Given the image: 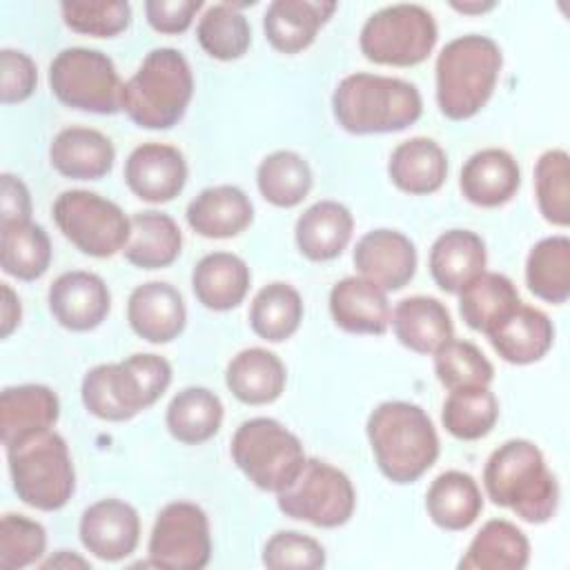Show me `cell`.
<instances>
[{
	"mask_svg": "<svg viewBox=\"0 0 570 570\" xmlns=\"http://www.w3.org/2000/svg\"><path fill=\"white\" fill-rule=\"evenodd\" d=\"M365 432L379 470L392 483H414L439 459L436 428L416 403H379L367 416Z\"/></svg>",
	"mask_w": 570,
	"mask_h": 570,
	"instance_id": "cell-1",
	"label": "cell"
},
{
	"mask_svg": "<svg viewBox=\"0 0 570 570\" xmlns=\"http://www.w3.org/2000/svg\"><path fill=\"white\" fill-rule=\"evenodd\" d=\"M483 488L494 505L525 523H546L559 505V485L541 450L528 439H510L485 461Z\"/></svg>",
	"mask_w": 570,
	"mask_h": 570,
	"instance_id": "cell-2",
	"label": "cell"
},
{
	"mask_svg": "<svg viewBox=\"0 0 570 570\" xmlns=\"http://www.w3.org/2000/svg\"><path fill=\"white\" fill-rule=\"evenodd\" d=\"M332 111L341 129L350 134H394L421 118L423 100L419 89L403 78L358 71L336 85Z\"/></svg>",
	"mask_w": 570,
	"mask_h": 570,
	"instance_id": "cell-3",
	"label": "cell"
},
{
	"mask_svg": "<svg viewBox=\"0 0 570 570\" xmlns=\"http://www.w3.org/2000/svg\"><path fill=\"white\" fill-rule=\"evenodd\" d=\"M503 56L499 45L479 33L450 40L436 56V105L450 120H468L476 116L499 80Z\"/></svg>",
	"mask_w": 570,
	"mask_h": 570,
	"instance_id": "cell-4",
	"label": "cell"
},
{
	"mask_svg": "<svg viewBox=\"0 0 570 570\" xmlns=\"http://www.w3.org/2000/svg\"><path fill=\"white\" fill-rule=\"evenodd\" d=\"M171 383V365L158 354H131L91 367L80 385L82 405L102 421H129L151 407Z\"/></svg>",
	"mask_w": 570,
	"mask_h": 570,
	"instance_id": "cell-5",
	"label": "cell"
},
{
	"mask_svg": "<svg viewBox=\"0 0 570 570\" xmlns=\"http://www.w3.org/2000/svg\"><path fill=\"white\" fill-rule=\"evenodd\" d=\"M194 96V73L174 47L151 49L122 85L120 107L142 129H171Z\"/></svg>",
	"mask_w": 570,
	"mask_h": 570,
	"instance_id": "cell-6",
	"label": "cell"
},
{
	"mask_svg": "<svg viewBox=\"0 0 570 570\" xmlns=\"http://www.w3.org/2000/svg\"><path fill=\"white\" fill-rule=\"evenodd\" d=\"M4 450L13 492L22 503L42 512L67 505L76 490V472L67 441L53 428L24 436Z\"/></svg>",
	"mask_w": 570,
	"mask_h": 570,
	"instance_id": "cell-7",
	"label": "cell"
},
{
	"mask_svg": "<svg viewBox=\"0 0 570 570\" xmlns=\"http://www.w3.org/2000/svg\"><path fill=\"white\" fill-rule=\"evenodd\" d=\"M232 459L236 468L265 492H281L305 463L301 439L281 421L254 416L243 421L232 436Z\"/></svg>",
	"mask_w": 570,
	"mask_h": 570,
	"instance_id": "cell-8",
	"label": "cell"
},
{
	"mask_svg": "<svg viewBox=\"0 0 570 570\" xmlns=\"http://www.w3.org/2000/svg\"><path fill=\"white\" fill-rule=\"evenodd\" d=\"M439 38L432 13L421 4H390L374 11L361 27V53L374 65L414 67L423 62Z\"/></svg>",
	"mask_w": 570,
	"mask_h": 570,
	"instance_id": "cell-9",
	"label": "cell"
},
{
	"mask_svg": "<svg viewBox=\"0 0 570 570\" xmlns=\"http://www.w3.org/2000/svg\"><path fill=\"white\" fill-rule=\"evenodd\" d=\"M51 94L67 107L100 116L118 114L122 82L114 60L87 47H67L49 65Z\"/></svg>",
	"mask_w": 570,
	"mask_h": 570,
	"instance_id": "cell-10",
	"label": "cell"
},
{
	"mask_svg": "<svg viewBox=\"0 0 570 570\" xmlns=\"http://www.w3.org/2000/svg\"><path fill=\"white\" fill-rule=\"evenodd\" d=\"M276 503L289 519L316 528H338L352 519L356 492L343 470L321 459H305L292 483L276 492Z\"/></svg>",
	"mask_w": 570,
	"mask_h": 570,
	"instance_id": "cell-11",
	"label": "cell"
},
{
	"mask_svg": "<svg viewBox=\"0 0 570 570\" xmlns=\"http://www.w3.org/2000/svg\"><path fill=\"white\" fill-rule=\"evenodd\" d=\"M51 216L62 236L94 258L122 252L131 232V220L114 200L87 189L62 191L53 200Z\"/></svg>",
	"mask_w": 570,
	"mask_h": 570,
	"instance_id": "cell-12",
	"label": "cell"
},
{
	"mask_svg": "<svg viewBox=\"0 0 570 570\" xmlns=\"http://www.w3.org/2000/svg\"><path fill=\"white\" fill-rule=\"evenodd\" d=\"M149 566L200 570L212 559V532L205 510L191 501L167 503L154 521L147 543Z\"/></svg>",
	"mask_w": 570,
	"mask_h": 570,
	"instance_id": "cell-13",
	"label": "cell"
},
{
	"mask_svg": "<svg viewBox=\"0 0 570 570\" xmlns=\"http://www.w3.org/2000/svg\"><path fill=\"white\" fill-rule=\"evenodd\" d=\"M80 543L100 561L127 559L140 541V517L120 499H100L85 508L78 523Z\"/></svg>",
	"mask_w": 570,
	"mask_h": 570,
	"instance_id": "cell-14",
	"label": "cell"
},
{
	"mask_svg": "<svg viewBox=\"0 0 570 570\" xmlns=\"http://www.w3.org/2000/svg\"><path fill=\"white\" fill-rule=\"evenodd\" d=\"M358 276L376 283L385 292L405 287L416 272V247L396 229H372L356 240L352 254Z\"/></svg>",
	"mask_w": 570,
	"mask_h": 570,
	"instance_id": "cell-15",
	"label": "cell"
},
{
	"mask_svg": "<svg viewBox=\"0 0 570 570\" xmlns=\"http://www.w3.org/2000/svg\"><path fill=\"white\" fill-rule=\"evenodd\" d=\"M51 316L71 332L96 330L109 314L111 294L107 283L94 272H65L47 294Z\"/></svg>",
	"mask_w": 570,
	"mask_h": 570,
	"instance_id": "cell-16",
	"label": "cell"
},
{
	"mask_svg": "<svg viewBox=\"0 0 570 570\" xmlns=\"http://www.w3.org/2000/svg\"><path fill=\"white\" fill-rule=\"evenodd\" d=\"M125 183L140 200L169 203L185 189V156L165 142H142L125 160Z\"/></svg>",
	"mask_w": 570,
	"mask_h": 570,
	"instance_id": "cell-17",
	"label": "cell"
},
{
	"mask_svg": "<svg viewBox=\"0 0 570 570\" xmlns=\"http://www.w3.org/2000/svg\"><path fill=\"white\" fill-rule=\"evenodd\" d=\"M127 321L142 341L160 345L180 336L187 323V307L174 285L149 281L131 289Z\"/></svg>",
	"mask_w": 570,
	"mask_h": 570,
	"instance_id": "cell-18",
	"label": "cell"
},
{
	"mask_svg": "<svg viewBox=\"0 0 570 570\" xmlns=\"http://www.w3.org/2000/svg\"><path fill=\"white\" fill-rule=\"evenodd\" d=\"M485 336L505 363L530 365L541 361L552 347L554 327L546 312L521 301Z\"/></svg>",
	"mask_w": 570,
	"mask_h": 570,
	"instance_id": "cell-19",
	"label": "cell"
},
{
	"mask_svg": "<svg viewBox=\"0 0 570 570\" xmlns=\"http://www.w3.org/2000/svg\"><path fill=\"white\" fill-rule=\"evenodd\" d=\"M330 314L350 334L381 336L390 327L387 292L363 276H345L330 292Z\"/></svg>",
	"mask_w": 570,
	"mask_h": 570,
	"instance_id": "cell-20",
	"label": "cell"
},
{
	"mask_svg": "<svg viewBox=\"0 0 570 570\" xmlns=\"http://www.w3.org/2000/svg\"><path fill=\"white\" fill-rule=\"evenodd\" d=\"M521 169L514 156L499 147L472 154L461 167L459 187L476 207H501L519 191Z\"/></svg>",
	"mask_w": 570,
	"mask_h": 570,
	"instance_id": "cell-21",
	"label": "cell"
},
{
	"mask_svg": "<svg viewBox=\"0 0 570 570\" xmlns=\"http://www.w3.org/2000/svg\"><path fill=\"white\" fill-rule=\"evenodd\" d=\"M51 167L71 180H98L116 160L111 140L91 127H65L49 145Z\"/></svg>",
	"mask_w": 570,
	"mask_h": 570,
	"instance_id": "cell-22",
	"label": "cell"
},
{
	"mask_svg": "<svg viewBox=\"0 0 570 570\" xmlns=\"http://www.w3.org/2000/svg\"><path fill=\"white\" fill-rule=\"evenodd\" d=\"M185 218L203 238H232L252 225L254 205L240 187L216 185L189 200Z\"/></svg>",
	"mask_w": 570,
	"mask_h": 570,
	"instance_id": "cell-23",
	"label": "cell"
},
{
	"mask_svg": "<svg viewBox=\"0 0 570 570\" xmlns=\"http://www.w3.org/2000/svg\"><path fill=\"white\" fill-rule=\"evenodd\" d=\"M60 416V401L56 392L40 383H24L4 387L0 394V430L2 445L51 430Z\"/></svg>",
	"mask_w": 570,
	"mask_h": 570,
	"instance_id": "cell-24",
	"label": "cell"
},
{
	"mask_svg": "<svg viewBox=\"0 0 570 570\" xmlns=\"http://www.w3.org/2000/svg\"><path fill=\"white\" fill-rule=\"evenodd\" d=\"M485 243L470 229H448L430 247V274L439 289L459 294L485 272Z\"/></svg>",
	"mask_w": 570,
	"mask_h": 570,
	"instance_id": "cell-25",
	"label": "cell"
},
{
	"mask_svg": "<svg viewBox=\"0 0 570 570\" xmlns=\"http://www.w3.org/2000/svg\"><path fill=\"white\" fill-rule=\"evenodd\" d=\"M334 11L336 2L327 0H274L263 16L265 38L281 53H298L314 42Z\"/></svg>",
	"mask_w": 570,
	"mask_h": 570,
	"instance_id": "cell-26",
	"label": "cell"
},
{
	"mask_svg": "<svg viewBox=\"0 0 570 570\" xmlns=\"http://www.w3.org/2000/svg\"><path fill=\"white\" fill-rule=\"evenodd\" d=\"M387 176L405 194H434L448 178V156L436 140L414 136L394 147L387 163Z\"/></svg>",
	"mask_w": 570,
	"mask_h": 570,
	"instance_id": "cell-27",
	"label": "cell"
},
{
	"mask_svg": "<svg viewBox=\"0 0 570 570\" xmlns=\"http://www.w3.org/2000/svg\"><path fill=\"white\" fill-rule=\"evenodd\" d=\"M352 229L354 218L345 205L336 200H318L298 216L294 238L305 258L325 263L341 256L352 238Z\"/></svg>",
	"mask_w": 570,
	"mask_h": 570,
	"instance_id": "cell-28",
	"label": "cell"
},
{
	"mask_svg": "<svg viewBox=\"0 0 570 570\" xmlns=\"http://www.w3.org/2000/svg\"><path fill=\"white\" fill-rule=\"evenodd\" d=\"M252 283L247 263L232 252L205 254L191 272V289L198 303L214 312H227L243 303Z\"/></svg>",
	"mask_w": 570,
	"mask_h": 570,
	"instance_id": "cell-29",
	"label": "cell"
},
{
	"mask_svg": "<svg viewBox=\"0 0 570 570\" xmlns=\"http://www.w3.org/2000/svg\"><path fill=\"white\" fill-rule=\"evenodd\" d=\"M390 323L399 343L416 354H434L454 336L452 316L434 296H410L399 301Z\"/></svg>",
	"mask_w": 570,
	"mask_h": 570,
	"instance_id": "cell-30",
	"label": "cell"
},
{
	"mask_svg": "<svg viewBox=\"0 0 570 570\" xmlns=\"http://www.w3.org/2000/svg\"><path fill=\"white\" fill-rule=\"evenodd\" d=\"M287 372L283 361L265 347L240 350L225 370L229 392L245 405L274 403L285 390Z\"/></svg>",
	"mask_w": 570,
	"mask_h": 570,
	"instance_id": "cell-31",
	"label": "cell"
},
{
	"mask_svg": "<svg viewBox=\"0 0 570 570\" xmlns=\"http://www.w3.org/2000/svg\"><path fill=\"white\" fill-rule=\"evenodd\" d=\"M530 563V541L508 519H490L470 541L461 570H523Z\"/></svg>",
	"mask_w": 570,
	"mask_h": 570,
	"instance_id": "cell-32",
	"label": "cell"
},
{
	"mask_svg": "<svg viewBox=\"0 0 570 570\" xmlns=\"http://www.w3.org/2000/svg\"><path fill=\"white\" fill-rule=\"evenodd\" d=\"M129 220L131 232L122 247L127 263L140 269H163L180 256L183 234L171 216L147 209L136 212Z\"/></svg>",
	"mask_w": 570,
	"mask_h": 570,
	"instance_id": "cell-33",
	"label": "cell"
},
{
	"mask_svg": "<svg viewBox=\"0 0 570 570\" xmlns=\"http://www.w3.org/2000/svg\"><path fill=\"white\" fill-rule=\"evenodd\" d=\"M428 517L443 530H468L483 510V494L474 476L461 470L441 472L425 494Z\"/></svg>",
	"mask_w": 570,
	"mask_h": 570,
	"instance_id": "cell-34",
	"label": "cell"
},
{
	"mask_svg": "<svg viewBox=\"0 0 570 570\" xmlns=\"http://www.w3.org/2000/svg\"><path fill=\"white\" fill-rule=\"evenodd\" d=\"M223 414V403L212 390L191 385L169 401L165 425L176 441L200 445L220 430Z\"/></svg>",
	"mask_w": 570,
	"mask_h": 570,
	"instance_id": "cell-35",
	"label": "cell"
},
{
	"mask_svg": "<svg viewBox=\"0 0 570 570\" xmlns=\"http://www.w3.org/2000/svg\"><path fill=\"white\" fill-rule=\"evenodd\" d=\"M0 263L18 281H36L51 265V240L33 220L0 223Z\"/></svg>",
	"mask_w": 570,
	"mask_h": 570,
	"instance_id": "cell-36",
	"label": "cell"
},
{
	"mask_svg": "<svg viewBox=\"0 0 570 570\" xmlns=\"http://www.w3.org/2000/svg\"><path fill=\"white\" fill-rule=\"evenodd\" d=\"M519 303L517 285L499 272H483L459 292L461 318L470 330L483 334H488Z\"/></svg>",
	"mask_w": 570,
	"mask_h": 570,
	"instance_id": "cell-37",
	"label": "cell"
},
{
	"mask_svg": "<svg viewBox=\"0 0 570 570\" xmlns=\"http://www.w3.org/2000/svg\"><path fill=\"white\" fill-rule=\"evenodd\" d=\"M528 289L552 305H561L570 296V240L563 234L541 238L525 258Z\"/></svg>",
	"mask_w": 570,
	"mask_h": 570,
	"instance_id": "cell-38",
	"label": "cell"
},
{
	"mask_svg": "<svg viewBox=\"0 0 570 570\" xmlns=\"http://www.w3.org/2000/svg\"><path fill=\"white\" fill-rule=\"evenodd\" d=\"M303 321L301 294L283 281L261 287L249 307V325L256 336L269 343L287 341Z\"/></svg>",
	"mask_w": 570,
	"mask_h": 570,
	"instance_id": "cell-39",
	"label": "cell"
},
{
	"mask_svg": "<svg viewBox=\"0 0 570 570\" xmlns=\"http://www.w3.org/2000/svg\"><path fill=\"white\" fill-rule=\"evenodd\" d=\"M256 185L267 203L289 209L307 198L312 189V169L301 154L278 149L261 160Z\"/></svg>",
	"mask_w": 570,
	"mask_h": 570,
	"instance_id": "cell-40",
	"label": "cell"
},
{
	"mask_svg": "<svg viewBox=\"0 0 570 570\" xmlns=\"http://www.w3.org/2000/svg\"><path fill=\"white\" fill-rule=\"evenodd\" d=\"M499 419V401L488 385L450 390L443 410V428L461 441H476L492 432Z\"/></svg>",
	"mask_w": 570,
	"mask_h": 570,
	"instance_id": "cell-41",
	"label": "cell"
},
{
	"mask_svg": "<svg viewBox=\"0 0 570 570\" xmlns=\"http://www.w3.org/2000/svg\"><path fill=\"white\" fill-rule=\"evenodd\" d=\"M238 9L240 4L234 2H220L205 9L196 27V38L207 56L229 62L247 53L252 45V27Z\"/></svg>",
	"mask_w": 570,
	"mask_h": 570,
	"instance_id": "cell-42",
	"label": "cell"
},
{
	"mask_svg": "<svg viewBox=\"0 0 570 570\" xmlns=\"http://www.w3.org/2000/svg\"><path fill=\"white\" fill-rule=\"evenodd\" d=\"M534 196L539 214L557 225L570 223V158L563 149H548L534 165Z\"/></svg>",
	"mask_w": 570,
	"mask_h": 570,
	"instance_id": "cell-43",
	"label": "cell"
},
{
	"mask_svg": "<svg viewBox=\"0 0 570 570\" xmlns=\"http://www.w3.org/2000/svg\"><path fill=\"white\" fill-rule=\"evenodd\" d=\"M434 374L448 390L490 385L494 367L470 341L450 338L434 352Z\"/></svg>",
	"mask_w": 570,
	"mask_h": 570,
	"instance_id": "cell-44",
	"label": "cell"
},
{
	"mask_svg": "<svg viewBox=\"0 0 570 570\" xmlns=\"http://www.w3.org/2000/svg\"><path fill=\"white\" fill-rule=\"evenodd\" d=\"M47 550L45 528L24 514H4L0 521V568L22 570L42 559Z\"/></svg>",
	"mask_w": 570,
	"mask_h": 570,
	"instance_id": "cell-45",
	"label": "cell"
},
{
	"mask_svg": "<svg viewBox=\"0 0 570 570\" xmlns=\"http://www.w3.org/2000/svg\"><path fill=\"white\" fill-rule=\"evenodd\" d=\"M60 13L65 24L85 36L114 38L122 33L131 22V4L122 0L114 2H62Z\"/></svg>",
	"mask_w": 570,
	"mask_h": 570,
	"instance_id": "cell-46",
	"label": "cell"
},
{
	"mask_svg": "<svg viewBox=\"0 0 570 570\" xmlns=\"http://www.w3.org/2000/svg\"><path fill=\"white\" fill-rule=\"evenodd\" d=\"M263 566L272 570H316L325 566V548L296 530H278L263 546Z\"/></svg>",
	"mask_w": 570,
	"mask_h": 570,
	"instance_id": "cell-47",
	"label": "cell"
},
{
	"mask_svg": "<svg viewBox=\"0 0 570 570\" xmlns=\"http://www.w3.org/2000/svg\"><path fill=\"white\" fill-rule=\"evenodd\" d=\"M38 85L36 62L18 49L0 51V98L4 105L24 102Z\"/></svg>",
	"mask_w": 570,
	"mask_h": 570,
	"instance_id": "cell-48",
	"label": "cell"
},
{
	"mask_svg": "<svg viewBox=\"0 0 570 570\" xmlns=\"http://www.w3.org/2000/svg\"><path fill=\"white\" fill-rule=\"evenodd\" d=\"M200 0H147L145 16L158 33H183L200 11Z\"/></svg>",
	"mask_w": 570,
	"mask_h": 570,
	"instance_id": "cell-49",
	"label": "cell"
},
{
	"mask_svg": "<svg viewBox=\"0 0 570 570\" xmlns=\"http://www.w3.org/2000/svg\"><path fill=\"white\" fill-rule=\"evenodd\" d=\"M0 223H13V220H31V196L27 185L13 176L2 174L0 176Z\"/></svg>",
	"mask_w": 570,
	"mask_h": 570,
	"instance_id": "cell-50",
	"label": "cell"
},
{
	"mask_svg": "<svg viewBox=\"0 0 570 570\" xmlns=\"http://www.w3.org/2000/svg\"><path fill=\"white\" fill-rule=\"evenodd\" d=\"M0 292H2V301H0V336L9 338L11 332L20 325L22 307H20L18 294L7 283L0 285Z\"/></svg>",
	"mask_w": 570,
	"mask_h": 570,
	"instance_id": "cell-51",
	"label": "cell"
},
{
	"mask_svg": "<svg viewBox=\"0 0 570 570\" xmlns=\"http://www.w3.org/2000/svg\"><path fill=\"white\" fill-rule=\"evenodd\" d=\"M89 561L78 557V554H71L69 550H58L56 557H51L49 561L42 563V568H87Z\"/></svg>",
	"mask_w": 570,
	"mask_h": 570,
	"instance_id": "cell-52",
	"label": "cell"
},
{
	"mask_svg": "<svg viewBox=\"0 0 570 570\" xmlns=\"http://www.w3.org/2000/svg\"><path fill=\"white\" fill-rule=\"evenodd\" d=\"M450 7L456 9V11H461V13L476 16V13H485V11L494 9L497 4H494V2H481V0H476V2H452Z\"/></svg>",
	"mask_w": 570,
	"mask_h": 570,
	"instance_id": "cell-53",
	"label": "cell"
}]
</instances>
